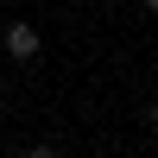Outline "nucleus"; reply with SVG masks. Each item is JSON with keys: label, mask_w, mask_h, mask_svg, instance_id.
Returning <instances> with one entry per match:
<instances>
[{"label": "nucleus", "mask_w": 158, "mask_h": 158, "mask_svg": "<svg viewBox=\"0 0 158 158\" xmlns=\"http://www.w3.org/2000/svg\"><path fill=\"white\" fill-rule=\"evenodd\" d=\"M146 6H152V13H158V0H146Z\"/></svg>", "instance_id": "nucleus-3"}, {"label": "nucleus", "mask_w": 158, "mask_h": 158, "mask_svg": "<svg viewBox=\"0 0 158 158\" xmlns=\"http://www.w3.org/2000/svg\"><path fill=\"white\" fill-rule=\"evenodd\" d=\"M6 57H13V63H32V57H38V25H25V19L6 25Z\"/></svg>", "instance_id": "nucleus-1"}, {"label": "nucleus", "mask_w": 158, "mask_h": 158, "mask_svg": "<svg viewBox=\"0 0 158 158\" xmlns=\"http://www.w3.org/2000/svg\"><path fill=\"white\" fill-rule=\"evenodd\" d=\"M152 127H158V101H152Z\"/></svg>", "instance_id": "nucleus-2"}]
</instances>
